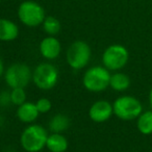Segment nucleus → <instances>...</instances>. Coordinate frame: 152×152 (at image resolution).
<instances>
[{
	"mask_svg": "<svg viewBox=\"0 0 152 152\" xmlns=\"http://www.w3.org/2000/svg\"><path fill=\"white\" fill-rule=\"evenodd\" d=\"M48 129L37 123L28 124L20 134V146L25 152H41L46 148Z\"/></svg>",
	"mask_w": 152,
	"mask_h": 152,
	"instance_id": "nucleus-1",
	"label": "nucleus"
},
{
	"mask_svg": "<svg viewBox=\"0 0 152 152\" xmlns=\"http://www.w3.org/2000/svg\"><path fill=\"white\" fill-rule=\"evenodd\" d=\"M110 70L104 66H93L86 70L83 76V86L91 93H101L110 88Z\"/></svg>",
	"mask_w": 152,
	"mask_h": 152,
	"instance_id": "nucleus-2",
	"label": "nucleus"
},
{
	"mask_svg": "<svg viewBox=\"0 0 152 152\" xmlns=\"http://www.w3.org/2000/svg\"><path fill=\"white\" fill-rule=\"evenodd\" d=\"M92 58L91 46L81 40L74 41L68 47L66 52V61L72 70L79 71L89 65Z\"/></svg>",
	"mask_w": 152,
	"mask_h": 152,
	"instance_id": "nucleus-3",
	"label": "nucleus"
},
{
	"mask_svg": "<svg viewBox=\"0 0 152 152\" xmlns=\"http://www.w3.org/2000/svg\"><path fill=\"white\" fill-rule=\"evenodd\" d=\"M58 69L50 61H43L32 70V83L42 91L52 90L58 83Z\"/></svg>",
	"mask_w": 152,
	"mask_h": 152,
	"instance_id": "nucleus-4",
	"label": "nucleus"
},
{
	"mask_svg": "<svg viewBox=\"0 0 152 152\" xmlns=\"http://www.w3.org/2000/svg\"><path fill=\"white\" fill-rule=\"evenodd\" d=\"M114 115L122 121H132L143 112V104L137 97L131 95H123L113 102Z\"/></svg>",
	"mask_w": 152,
	"mask_h": 152,
	"instance_id": "nucleus-5",
	"label": "nucleus"
},
{
	"mask_svg": "<svg viewBox=\"0 0 152 152\" xmlns=\"http://www.w3.org/2000/svg\"><path fill=\"white\" fill-rule=\"evenodd\" d=\"M3 78L10 89L24 88L32 81V70L24 63H15L5 69Z\"/></svg>",
	"mask_w": 152,
	"mask_h": 152,
	"instance_id": "nucleus-6",
	"label": "nucleus"
},
{
	"mask_svg": "<svg viewBox=\"0 0 152 152\" xmlns=\"http://www.w3.org/2000/svg\"><path fill=\"white\" fill-rule=\"evenodd\" d=\"M102 66L110 72L122 70L129 61V52L121 44H112L104 49L102 53Z\"/></svg>",
	"mask_w": 152,
	"mask_h": 152,
	"instance_id": "nucleus-7",
	"label": "nucleus"
},
{
	"mask_svg": "<svg viewBox=\"0 0 152 152\" xmlns=\"http://www.w3.org/2000/svg\"><path fill=\"white\" fill-rule=\"evenodd\" d=\"M17 14L20 22L27 27H38L42 25L46 18V14L42 5L31 0H26L20 3Z\"/></svg>",
	"mask_w": 152,
	"mask_h": 152,
	"instance_id": "nucleus-8",
	"label": "nucleus"
},
{
	"mask_svg": "<svg viewBox=\"0 0 152 152\" xmlns=\"http://www.w3.org/2000/svg\"><path fill=\"white\" fill-rule=\"evenodd\" d=\"M113 115H114L113 103L108 100H97L93 102L89 108V117L95 123L107 122Z\"/></svg>",
	"mask_w": 152,
	"mask_h": 152,
	"instance_id": "nucleus-9",
	"label": "nucleus"
},
{
	"mask_svg": "<svg viewBox=\"0 0 152 152\" xmlns=\"http://www.w3.org/2000/svg\"><path fill=\"white\" fill-rule=\"evenodd\" d=\"M39 51L46 61H54L61 53V44L55 37L47 36L40 43Z\"/></svg>",
	"mask_w": 152,
	"mask_h": 152,
	"instance_id": "nucleus-10",
	"label": "nucleus"
},
{
	"mask_svg": "<svg viewBox=\"0 0 152 152\" xmlns=\"http://www.w3.org/2000/svg\"><path fill=\"white\" fill-rule=\"evenodd\" d=\"M40 115L41 114L37 108L36 103L31 101H25L23 104L18 106L17 110H16V116H17L18 120L21 123L27 125L36 123Z\"/></svg>",
	"mask_w": 152,
	"mask_h": 152,
	"instance_id": "nucleus-11",
	"label": "nucleus"
},
{
	"mask_svg": "<svg viewBox=\"0 0 152 152\" xmlns=\"http://www.w3.org/2000/svg\"><path fill=\"white\" fill-rule=\"evenodd\" d=\"M19 36V27L14 21L0 18V42H12Z\"/></svg>",
	"mask_w": 152,
	"mask_h": 152,
	"instance_id": "nucleus-12",
	"label": "nucleus"
},
{
	"mask_svg": "<svg viewBox=\"0 0 152 152\" xmlns=\"http://www.w3.org/2000/svg\"><path fill=\"white\" fill-rule=\"evenodd\" d=\"M71 121L70 118L65 114H55L51 117V119L48 122V131L50 133H64L67 131L70 127Z\"/></svg>",
	"mask_w": 152,
	"mask_h": 152,
	"instance_id": "nucleus-13",
	"label": "nucleus"
},
{
	"mask_svg": "<svg viewBox=\"0 0 152 152\" xmlns=\"http://www.w3.org/2000/svg\"><path fill=\"white\" fill-rule=\"evenodd\" d=\"M46 148L50 152H66L69 148V141L64 133H49Z\"/></svg>",
	"mask_w": 152,
	"mask_h": 152,
	"instance_id": "nucleus-14",
	"label": "nucleus"
},
{
	"mask_svg": "<svg viewBox=\"0 0 152 152\" xmlns=\"http://www.w3.org/2000/svg\"><path fill=\"white\" fill-rule=\"evenodd\" d=\"M131 85L130 77L123 72L117 71L110 75V88L116 92H125Z\"/></svg>",
	"mask_w": 152,
	"mask_h": 152,
	"instance_id": "nucleus-15",
	"label": "nucleus"
},
{
	"mask_svg": "<svg viewBox=\"0 0 152 152\" xmlns=\"http://www.w3.org/2000/svg\"><path fill=\"white\" fill-rule=\"evenodd\" d=\"M137 128L144 135L152 134V110L142 112L137 118Z\"/></svg>",
	"mask_w": 152,
	"mask_h": 152,
	"instance_id": "nucleus-16",
	"label": "nucleus"
},
{
	"mask_svg": "<svg viewBox=\"0 0 152 152\" xmlns=\"http://www.w3.org/2000/svg\"><path fill=\"white\" fill-rule=\"evenodd\" d=\"M42 27L47 36L55 37L59 34L61 26V22L58 21L57 18L53 17V16H46V18L42 23Z\"/></svg>",
	"mask_w": 152,
	"mask_h": 152,
	"instance_id": "nucleus-17",
	"label": "nucleus"
},
{
	"mask_svg": "<svg viewBox=\"0 0 152 152\" xmlns=\"http://www.w3.org/2000/svg\"><path fill=\"white\" fill-rule=\"evenodd\" d=\"M10 92H11L12 105L19 106L27 101V96L24 88H15V89H11Z\"/></svg>",
	"mask_w": 152,
	"mask_h": 152,
	"instance_id": "nucleus-18",
	"label": "nucleus"
},
{
	"mask_svg": "<svg viewBox=\"0 0 152 152\" xmlns=\"http://www.w3.org/2000/svg\"><path fill=\"white\" fill-rule=\"evenodd\" d=\"M34 103H36V106L40 114H47L52 108V102H51L50 99H48L46 97L39 98Z\"/></svg>",
	"mask_w": 152,
	"mask_h": 152,
	"instance_id": "nucleus-19",
	"label": "nucleus"
},
{
	"mask_svg": "<svg viewBox=\"0 0 152 152\" xmlns=\"http://www.w3.org/2000/svg\"><path fill=\"white\" fill-rule=\"evenodd\" d=\"M10 105H12L11 92L1 91L0 92V107H7Z\"/></svg>",
	"mask_w": 152,
	"mask_h": 152,
	"instance_id": "nucleus-20",
	"label": "nucleus"
},
{
	"mask_svg": "<svg viewBox=\"0 0 152 152\" xmlns=\"http://www.w3.org/2000/svg\"><path fill=\"white\" fill-rule=\"evenodd\" d=\"M4 71H5V67H4V63H3L2 58H1V56H0V78L3 76V74H4Z\"/></svg>",
	"mask_w": 152,
	"mask_h": 152,
	"instance_id": "nucleus-21",
	"label": "nucleus"
},
{
	"mask_svg": "<svg viewBox=\"0 0 152 152\" xmlns=\"http://www.w3.org/2000/svg\"><path fill=\"white\" fill-rule=\"evenodd\" d=\"M148 99H149L150 108L152 110V88H151V90H150V92H149V97H148Z\"/></svg>",
	"mask_w": 152,
	"mask_h": 152,
	"instance_id": "nucleus-22",
	"label": "nucleus"
}]
</instances>
